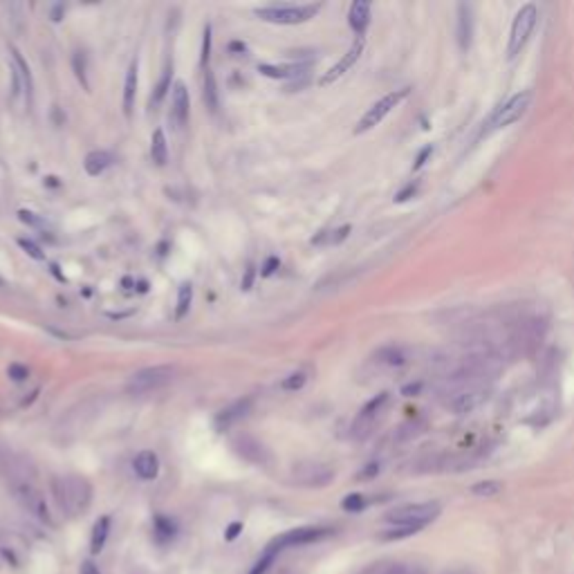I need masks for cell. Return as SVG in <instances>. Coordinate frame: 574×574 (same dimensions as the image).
<instances>
[{"instance_id": "obj_1", "label": "cell", "mask_w": 574, "mask_h": 574, "mask_svg": "<svg viewBox=\"0 0 574 574\" xmlns=\"http://www.w3.org/2000/svg\"><path fill=\"white\" fill-rule=\"evenodd\" d=\"M52 494L61 510L70 516L83 514L92 501V487L81 476L52 478Z\"/></svg>"}, {"instance_id": "obj_2", "label": "cell", "mask_w": 574, "mask_h": 574, "mask_svg": "<svg viewBox=\"0 0 574 574\" xmlns=\"http://www.w3.org/2000/svg\"><path fill=\"white\" fill-rule=\"evenodd\" d=\"M530 103H532V92L530 90L519 92V94H514V97H510V99L503 103V106H498V108L492 112V117L487 119V123L482 126V135L487 137V135H492V132H496V130L512 126L514 121H519L523 114L528 112Z\"/></svg>"}, {"instance_id": "obj_3", "label": "cell", "mask_w": 574, "mask_h": 574, "mask_svg": "<svg viewBox=\"0 0 574 574\" xmlns=\"http://www.w3.org/2000/svg\"><path fill=\"white\" fill-rule=\"evenodd\" d=\"M321 12V3L317 5H270V7H258L256 16L261 21L276 23V25H299L308 23Z\"/></svg>"}, {"instance_id": "obj_4", "label": "cell", "mask_w": 574, "mask_h": 574, "mask_svg": "<svg viewBox=\"0 0 574 574\" xmlns=\"http://www.w3.org/2000/svg\"><path fill=\"white\" fill-rule=\"evenodd\" d=\"M537 23H539V9L534 5H523L519 9V14L514 16V23H512L510 43H507V56H510V59H516V56L523 52V47L528 45Z\"/></svg>"}, {"instance_id": "obj_5", "label": "cell", "mask_w": 574, "mask_h": 574, "mask_svg": "<svg viewBox=\"0 0 574 574\" xmlns=\"http://www.w3.org/2000/svg\"><path fill=\"white\" fill-rule=\"evenodd\" d=\"M173 377H175V366H150L135 372L128 379L126 388L130 395H146V393H153V390L164 388L166 384L173 381Z\"/></svg>"}, {"instance_id": "obj_6", "label": "cell", "mask_w": 574, "mask_h": 574, "mask_svg": "<svg viewBox=\"0 0 574 574\" xmlns=\"http://www.w3.org/2000/svg\"><path fill=\"white\" fill-rule=\"evenodd\" d=\"M440 503L428 501V503H413L404 507H395L393 512L386 514V523L390 525H426L435 521L440 516Z\"/></svg>"}, {"instance_id": "obj_7", "label": "cell", "mask_w": 574, "mask_h": 574, "mask_svg": "<svg viewBox=\"0 0 574 574\" xmlns=\"http://www.w3.org/2000/svg\"><path fill=\"white\" fill-rule=\"evenodd\" d=\"M408 94H410V88H399V90L384 94V97H381L377 103H372V106L368 108V112L359 119L357 128H355V135H361V132H368V130L375 128L377 123L384 121L386 114L393 112V108H397L399 103L408 97Z\"/></svg>"}, {"instance_id": "obj_8", "label": "cell", "mask_w": 574, "mask_h": 574, "mask_svg": "<svg viewBox=\"0 0 574 574\" xmlns=\"http://www.w3.org/2000/svg\"><path fill=\"white\" fill-rule=\"evenodd\" d=\"M334 530L332 528H319V525H310V528H296V530H290L281 534V537H276L270 548H274L276 552H283L287 548H301V545H312V543H319L323 539H328Z\"/></svg>"}, {"instance_id": "obj_9", "label": "cell", "mask_w": 574, "mask_h": 574, "mask_svg": "<svg viewBox=\"0 0 574 574\" xmlns=\"http://www.w3.org/2000/svg\"><path fill=\"white\" fill-rule=\"evenodd\" d=\"M388 401H390V395L388 393H379L375 395L366 406H363L359 410V415L355 417V422H352V437L355 440H363V437H368L370 435V430L375 428V424L379 422V417L381 413L386 410L388 406Z\"/></svg>"}, {"instance_id": "obj_10", "label": "cell", "mask_w": 574, "mask_h": 574, "mask_svg": "<svg viewBox=\"0 0 574 574\" xmlns=\"http://www.w3.org/2000/svg\"><path fill=\"white\" fill-rule=\"evenodd\" d=\"M310 63L312 61H296V63H287V65H272V63H261L258 65V72L270 76V79H310Z\"/></svg>"}, {"instance_id": "obj_11", "label": "cell", "mask_w": 574, "mask_h": 574, "mask_svg": "<svg viewBox=\"0 0 574 574\" xmlns=\"http://www.w3.org/2000/svg\"><path fill=\"white\" fill-rule=\"evenodd\" d=\"M363 45H366V43H363V38L357 36V41L352 43L350 50L337 61V65H332V68L321 76V85H330V83H334L337 79H341V76L346 74V72H350V68L359 61V56L363 54Z\"/></svg>"}, {"instance_id": "obj_12", "label": "cell", "mask_w": 574, "mask_h": 574, "mask_svg": "<svg viewBox=\"0 0 574 574\" xmlns=\"http://www.w3.org/2000/svg\"><path fill=\"white\" fill-rule=\"evenodd\" d=\"M14 492H16V498L23 503V507H27V510H30L34 516H38V519H41L43 523H52L43 496L38 494L30 482H18L14 487Z\"/></svg>"}, {"instance_id": "obj_13", "label": "cell", "mask_w": 574, "mask_h": 574, "mask_svg": "<svg viewBox=\"0 0 574 574\" xmlns=\"http://www.w3.org/2000/svg\"><path fill=\"white\" fill-rule=\"evenodd\" d=\"M455 38L460 50L467 52L473 41V7L460 3L455 9Z\"/></svg>"}, {"instance_id": "obj_14", "label": "cell", "mask_w": 574, "mask_h": 574, "mask_svg": "<svg viewBox=\"0 0 574 574\" xmlns=\"http://www.w3.org/2000/svg\"><path fill=\"white\" fill-rule=\"evenodd\" d=\"M250 410H252V397L234 401V404H229L227 408H223L216 415V428L218 430H229L236 422H241L243 417H247Z\"/></svg>"}, {"instance_id": "obj_15", "label": "cell", "mask_w": 574, "mask_h": 574, "mask_svg": "<svg viewBox=\"0 0 574 574\" xmlns=\"http://www.w3.org/2000/svg\"><path fill=\"white\" fill-rule=\"evenodd\" d=\"M171 121L175 123V128H184L189 121V90L182 81H177L171 92Z\"/></svg>"}, {"instance_id": "obj_16", "label": "cell", "mask_w": 574, "mask_h": 574, "mask_svg": "<svg viewBox=\"0 0 574 574\" xmlns=\"http://www.w3.org/2000/svg\"><path fill=\"white\" fill-rule=\"evenodd\" d=\"M372 361H375L377 366H381V368L397 370V368L406 366V363L410 361V352L406 348H401V346H386V348H381V350L375 352Z\"/></svg>"}, {"instance_id": "obj_17", "label": "cell", "mask_w": 574, "mask_h": 574, "mask_svg": "<svg viewBox=\"0 0 574 574\" xmlns=\"http://www.w3.org/2000/svg\"><path fill=\"white\" fill-rule=\"evenodd\" d=\"M348 23L352 27V32L363 38V34H366L368 25H370V3H366V0H355L350 7Z\"/></svg>"}, {"instance_id": "obj_18", "label": "cell", "mask_w": 574, "mask_h": 574, "mask_svg": "<svg viewBox=\"0 0 574 574\" xmlns=\"http://www.w3.org/2000/svg\"><path fill=\"white\" fill-rule=\"evenodd\" d=\"M334 478L332 469L323 467V464H308L303 467V473L296 476V480L301 485H308V487H325Z\"/></svg>"}, {"instance_id": "obj_19", "label": "cell", "mask_w": 574, "mask_h": 574, "mask_svg": "<svg viewBox=\"0 0 574 574\" xmlns=\"http://www.w3.org/2000/svg\"><path fill=\"white\" fill-rule=\"evenodd\" d=\"M132 467H135V473L141 478V480H153V478H157V473H159V460L153 451H141L135 458Z\"/></svg>"}, {"instance_id": "obj_20", "label": "cell", "mask_w": 574, "mask_h": 574, "mask_svg": "<svg viewBox=\"0 0 574 574\" xmlns=\"http://www.w3.org/2000/svg\"><path fill=\"white\" fill-rule=\"evenodd\" d=\"M12 61H14V70L21 76V83H23V92H25V99L27 103H32V94H34V81H32V72H30V65L25 63V59L21 56V52L12 47Z\"/></svg>"}, {"instance_id": "obj_21", "label": "cell", "mask_w": 574, "mask_h": 574, "mask_svg": "<svg viewBox=\"0 0 574 574\" xmlns=\"http://www.w3.org/2000/svg\"><path fill=\"white\" fill-rule=\"evenodd\" d=\"M137 97V59L130 63V68L126 72V83H123V112L126 117H130L132 106H135Z\"/></svg>"}, {"instance_id": "obj_22", "label": "cell", "mask_w": 574, "mask_h": 574, "mask_svg": "<svg viewBox=\"0 0 574 574\" xmlns=\"http://www.w3.org/2000/svg\"><path fill=\"white\" fill-rule=\"evenodd\" d=\"M110 164H112V155H110L108 150H92V153H88V155H85V162H83L85 173L92 175V177L101 175Z\"/></svg>"}, {"instance_id": "obj_23", "label": "cell", "mask_w": 574, "mask_h": 574, "mask_svg": "<svg viewBox=\"0 0 574 574\" xmlns=\"http://www.w3.org/2000/svg\"><path fill=\"white\" fill-rule=\"evenodd\" d=\"M175 534H177V528L173 521L166 519V516H155V521H153V537H155L159 545L171 543L175 539Z\"/></svg>"}, {"instance_id": "obj_24", "label": "cell", "mask_w": 574, "mask_h": 574, "mask_svg": "<svg viewBox=\"0 0 574 574\" xmlns=\"http://www.w3.org/2000/svg\"><path fill=\"white\" fill-rule=\"evenodd\" d=\"M108 534H110V516H101V519L94 523L92 528V537H90V552L92 554H99L103 550V545L108 541Z\"/></svg>"}, {"instance_id": "obj_25", "label": "cell", "mask_w": 574, "mask_h": 574, "mask_svg": "<svg viewBox=\"0 0 574 574\" xmlns=\"http://www.w3.org/2000/svg\"><path fill=\"white\" fill-rule=\"evenodd\" d=\"M150 157L157 166H164L168 159V146H166V137L164 130L157 128L150 137Z\"/></svg>"}, {"instance_id": "obj_26", "label": "cell", "mask_w": 574, "mask_h": 574, "mask_svg": "<svg viewBox=\"0 0 574 574\" xmlns=\"http://www.w3.org/2000/svg\"><path fill=\"white\" fill-rule=\"evenodd\" d=\"M350 234V225H343L339 229H332V232H321L312 238V245L317 247H332V245H339L348 238Z\"/></svg>"}, {"instance_id": "obj_27", "label": "cell", "mask_w": 574, "mask_h": 574, "mask_svg": "<svg viewBox=\"0 0 574 574\" xmlns=\"http://www.w3.org/2000/svg\"><path fill=\"white\" fill-rule=\"evenodd\" d=\"M202 97L207 108L216 112L218 110V85H216V74L211 70H205V85H202Z\"/></svg>"}, {"instance_id": "obj_28", "label": "cell", "mask_w": 574, "mask_h": 574, "mask_svg": "<svg viewBox=\"0 0 574 574\" xmlns=\"http://www.w3.org/2000/svg\"><path fill=\"white\" fill-rule=\"evenodd\" d=\"M424 530V525H393L390 530H386L381 534V541H401V539H408V537H415Z\"/></svg>"}, {"instance_id": "obj_29", "label": "cell", "mask_w": 574, "mask_h": 574, "mask_svg": "<svg viewBox=\"0 0 574 574\" xmlns=\"http://www.w3.org/2000/svg\"><path fill=\"white\" fill-rule=\"evenodd\" d=\"M191 301H193V287H191V283H184L180 287V292H177V308H175V319H184L189 310H191Z\"/></svg>"}, {"instance_id": "obj_30", "label": "cell", "mask_w": 574, "mask_h": 574, "mask_svg": "<svg viewBox=\"0 0 574 574\" xmlns=\"http://www.w3.org/2000/svg\"><path fill=\"white\" fill-rule=\"evenodd\" d=\"M171 72H173V65L168 63L166 68H164V72H162V79H159L157 88H155V94L150 97V103H153V106H159L162 99H164L166 92L171 90Z\"/></svg>"}, {"instance_id": "obj_31", "label": "cell", "mask_w": 574, "mask_h": 574, "mask_svg": "<svg viewBox=\"0 0 574 574\" xmlns=\"http://www.w3.org/2000/svg\"><path fill=\"white\" fill-rule=\"evenodd\" d=\"M366 496L363 494H348L346 498L341 501V507H343V512H350V514H359L366 510Z\"/></svg>"}, {"instance_id": "obj_32", "label": "cell", "mask_w": 574, "mask_h": 574, "mask_svg": "<svg viewBox=\"0 0 574 574\" xmlns=\"http://www.w3.org/2000/svg\"><path fill=\"white\" fill-rule=\"evenodd\" d=\"M503 489V485L501 482H496V480H482V482H476L471 487V494L473 496H485V498H489V496H496V494H501Z\"/></svg>"}, {"instance_id": "obj_33", "label": "cell", "mask_w": 574, "mask_h": 574, "mask_svg": "<svg viewBox=\"0 0 574 574\" xmlns=\"http://www.w3.org/2000/svg\"><path fill=\"white\" fill-rule=\"evenodd\" d=\"M305 381H308V372H305V370H296V372L287 375L281 381V388L283 390H301L305 386Z\"/></svg>"}, {"instance_id": "obj_34", "label": "cell", "mask_w": 574, "mask_h": 574, "mask_svg": "<svg viewBox=\"0 0 574 574\" xmlns=\"http://www.w3.org/2000/svg\"><path fill=\"white\" fill-rule=\"evenodd\" d=\"M72 68H74V74L76 79L83 83V88L88 90V76H85V54L83 52H74L72 56Z\"/></svg>"}, {"instance_id": "obj_35", "label": "cell", "mask_w": 574, "mask_h": 574, "mask_svg": "<svg viewBox=\"0 0 574 574\" xmlns=\"http://www.w3.org/2000/svg\"><path fill=\"white\" fill-rule=\"evenodd\" d=\"M18 245H21V250L30 258H34V261H45V252L34 241H30V238H18Z\"/></svg>"}, {"instance_id": "obj_36", "label": "cell", "mask_w": 574, "mask_h": 574, "mask_svg": "<svg viewBox=\"0 0 574 574\" xmlns=\"http://www.w3.org/2000/svg\"><path fill=\"white\" fill-rule=\"evenodd\" d=\"M209 56H211V25L205 27V34H202V56H200V63H202V68L207 65Z\"/></svg>"}, {"instance_id": "obj_37", "label": "cell", "mask_w": 574, "mask_h": 574, "mask_svg": "<svg viewBox=\"0 0 574 574\" xmlns=\"http://www.w3.org/2000/svg\"><path fill=\"white\" fill-rule=\"evenodd\" d=\"M7 375L12 377L14 381H23V379H27V375H30V370H27L25 366H21V363H12L9 370H7Z\"/></svg>"}, {"instance_id": "obj_38", "label": "cell", "mask_w": 574, "mask_h": 574, "mask_svg": "<svg viewBox=\"0 0 574 574\" xmlns=\"http://www.w3.org/2000/svg\"><path fill=\"white\" fill-rule=\"evenodd\" d=\"M254 279H256V267L250 263V265H247V270H245V279H243V283H241V287H243L245 292H247V290H252Z\"/></svg>"}, {"instance_id": "obj_39", "label": "cell", "mask_w": 574, "mask_h": 574, "mask_svg": "<svg viewBox=\"0 0 574 574\" xmlns=\"http://www.w3.org/2000/svg\"><path fill=\"white\" fill-rule=\"evenodd\" d=\"M243 530H245L243 523H232V525L227 528V532H225V541H236V539L243 534Z\"/></svg>"}, {"instance_id": "obj_40", "label": "cell", "mask_w": 574, "mask_h": 574, "mask_svg": "<svg viewBox=\"0 0 574 574\" xmlns=\"http://www.w3.org/2000/svg\"><path fill=\"white\" fill-rule=\"evenodd\" d=\"M281 267V261L276 256H272V258H267V263L263 265V276H272L276 270H279Z\"/></svg>"}, {"instance_id": "obj_41", "label": "cell", "mask_w": 574, "mask_h": 574, "mask_svg": "<svg viewBox=\"0 0 574 574\" xmlns=\"http://www.w3.org/2000/svg\"><path fill=\"white\" fill-rule=\"evenodd\" d=\"M18 218L23 220L25 225H32V227H41V220H38L32 211H18Z\"/></svg>"}, {"instance_id": "obj_42", "label": "cell", "mask_w": 574, "mask_h": 574, "mask_svg": "<svg viewBox=\"0 0 574 574\" xmlns=\"http://www.w3.org/2000/svg\"><path fill=\"white\" fill-rule=\"evenodd\" d=\"M415 191H417V184H413V182H410V184H408L404 191H399L395 200H397V202H404V200H408V195H413Z\"/></svg>"}, {"instance_id": "obj_43", "label": "cell", "mask_w": 574, "mask_h": 574, "mask_svg": "<svg viewBox=\"0 0 574 574\" xmlns=\"http://www.w3.org/2000/svg\"><path fill=\"white\" fill-rule=\"evenodd\" d=\"M428 155H433V146H426V148H424V150H422V153H419V155H417V162H415V171H417V168H422V166L426 164V157H428Z\"/></svg>"}, {"instance_id": "obj_44", "label": "cell", "mask_w": 574, "mask_h": 574, "mask_svg": "<svg viewBox=\"0 0 574 574\" xmlns=\"http://www.w3.org/2000/svg\"><path fill=\"white\" fill-rule=\"evenodd\" d=\"M377 473H379V464H368V467L359 473V478H361V480H366V478H372V476H377Z\"/></svg>"}, {"instance_id": "obj_45", "label": "cell", "mask_w": 574, "mask_h": 574, "mask_svg": "<svg viewBox=\"0 0 574 574\" xmlns=\"http://www.w3.org/2000/svg\"><path fill=\"white\" fill-rule=\"evenodd\" d=\"M81 574H101V572L97 570V566H94L92 561H85L83 568H81Z\"/></svg>"}, {"instance_id": "obj_46", "label": "cell", "mask_w": 574, "mask_h": 574, "mask_svg": "<svg viewBox=\"0 0 574 574\" xmlns=\"http://www.w3.org/2000/svg\"><path fill=\"white\" fill-rule=\"evenodd\" d=\"M63 14H65V7H63V5H54V9H52V21L59 23Z\"/></svg>"}, {"instance_id": "obj_47", "label": "cell", "mask_w": 574, "mask_h": 574, "mask_svg": "<svg viewBox=\"0 0 574 574\" xmlns=\"http://www.w3.org/2000/svg\"><path fill=\"white\" fill-rule=\"evenodd\" d=\"M3 285H5V281H3V279H0V287H3Z\"/></svg>"}]
</instances>
